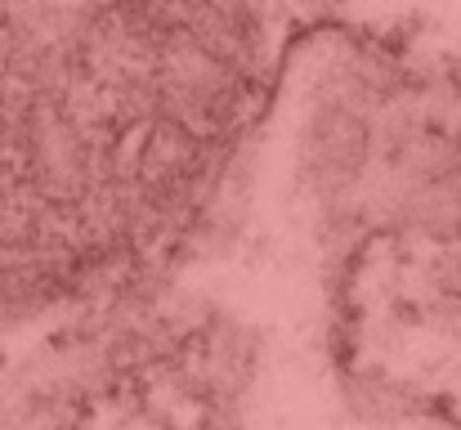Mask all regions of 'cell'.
Masks as SVG:
<instances>
[{
  "instance_id": "cell-1",
  "label": "cell",
  "mask_w": 461,
  "mask_h": 430,
  "mask_svg": "<svg viewBox=\"0 0 461 430\" xmlns=\"http://www.w3.org/2000/svg\"><path fill=\"white\" fill-rule=\"evenodd\" d=\"M77 41L45 32L36 0H0V314L32 309L81 261L63 233L90 197Z\"/></svg>"
}]
</instances>
